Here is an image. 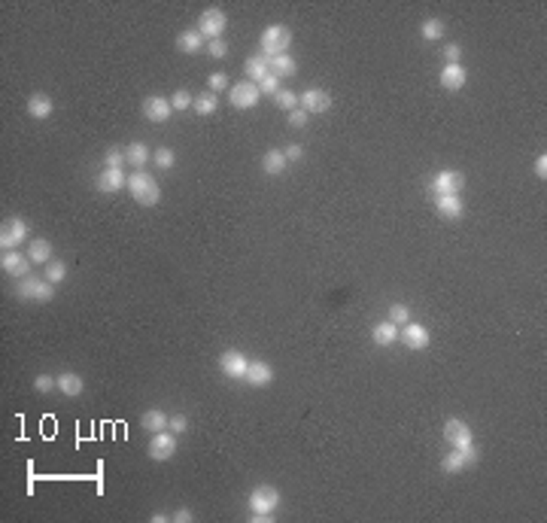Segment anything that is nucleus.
Masks as SVG:
<instances>
[{
	"instance_id": "obj_4",
	"label": "nucleus",
	"mask_w": 547,
	"mask_h": 523,
	"mask_svg": "<svg viewBox=\"0 0 547 523\" xmlns=\"http://www.w3.org/2000/svg\"><path fill=\"white\" fill-rule=\"evenodd\" d=\"M27 235H31V229H27L25 219H19V216L3 219V225H0V250L3 253L16 250V246H22L27 240Z\"/></svg>"
},
{
	"instance_id": "obj_37",
	"label": "nucleus",
	"mask_w": 547,
	"mask_h": 523,
	"mask_svg": "<svg viewBox=\"0 0 547 523\" xmlns=\"http://www.w3.org/2000/svg\"><path fill=\"white\" fill-rule=\"evenodd\" d=\"M34 390H37V393L58 390V377H52V374H37V377H34Z\"/></svg>"
},
{
	"instance_id": "obj_18",
	"label": "nucleus",
	"mask_w": 547,
	"mask_h": 523,
	"mask_svg": "<svg viewBox=\"0 0 547 523\" xmlns=\"http://www.w3.org/2000/svg\"><path fill=\"white\" fill-rule=\"evenodd\" d=\"M97 189L101 192H119V189H128V174L122 167H104L97 174Z\"/></svg>"
},
{
	"instance_id": "obj_23",
	"label": "nucleus",
	"mask_w": 547,
	"mask_h": 523,
	"mask_svg": "<svg viewBox=\"0 0 547 523\" xmlns=\"http://www.w3.org/2000/svg\"><path fill=\"white\" fill-rule=\"evenodd\" d=\"M55 113V101L43 91H37V95L27 97V116L31 119H49Z\"/></svg>"
},
{
	"instance_id": "obj_45",
	"label": "nucleus",
	"mask_w": 547,
	"mask_h": 523,
	"mask_svg": "<svg viewBox=\"0 0 547 523\" xmlns=\"http://www.w3.org/2000/svg\"><path fill=\"white\" fill-rule=\"evenodd\" d=\"M228 89V76L226 73H213V76H210V91H213V95H216V91H226Z\"/></svg>"
},
{
	"instance_id": "obj_38",
	"label": "nucleus",
	"mask_w": 547,
	"mask_h": 523,
	"mask_svg": "<svg viewBox=\"0 0 547 523\" xmlns=\"http://www.w3.org/2000/svg\"><path fill=\"white\" fill-rule=\"evenodd\" d=\"M104 165H107V167H122V165H128V159H125V150H122V146H113V150H107V155H104Z\"/></svg>"
},
{
	"instance_id": "obj_11",
	"label": "nucleus",
	"mask_w": 547,
	"mask_h": 523,
	"mask_svg": "<svg viewBox=\"0 0 547 523\" xmlns=\"http://www.w3.org/2000/svg\"><path fill=\"white\" fill-rule=\"evenodd\" d=\"M462 189H465V174H459V171H438L432 176L435 195H459Z\"/></svg>"
},
{
	"instance_id": "obj_40",
	"label": "nucleus",
	"mask_w": 547,
	"mask_h": 523,
	"mask_svg": "<svg viewBox=\"0 0 547 523\" xmlns=\"http://www.w3.org/2000/svg\"><path fill=\"white\" fill-rule=\"evenodd\" d=\"M258 91H262V95L277 97V91H280V80H277V76H274V73H268L262 82H258Z\"/></svg>"
},
{
	"instance_id": "obj_19",
	"label": "nucleus",
	"mask_w": 547,
	"mask_h": 523,
	"mask_svg": "<svg viewBox=\"0 0 547 523\" xmlns=\"http://www.w3.org/2000/svg\"><path fill=\"white\" fill-rule=\"evenodd\" d=\"M438 80H441V86H444V91H459L468 82V70L462 65H444Z\"/></svg>"
},
{
	"instance_id": "obj_15",
	"label": "nucleus",
	"mask_w": 547,
	"mask_h": 523,
	"mask_svg": "<svg viewBox=\"0 0 547 523\" xmlns=\"http://www.w3.org/2000/svg\"><path fill=\"white\" fill-rule=\"evenodd\" d=\"M31 265L34 262L27 256H22L19 250H6L3 256H0V268H3L10 277H19V280H25L27 274H31Z\"/></svg>"
},
{
	"instance_id": "obj_5",
	"label": "nucleus",
	"mask_w": 547,
	"mask_h": 523,
	"mask_svg": "<svg viewBox=\"0 0 547 523\" xmlns=\"http://www.w3.org/2000/svg\"><path fill=\"white\" fill-rule=\"evenodd\" d=\"M226 27H228V16H226L222 10L210 6V10L201 12V19H198V34H201L204 40H219L222 34H226Z\"/></svg>"
},
{
	"instance_id": "obj_25",
	"label": "nucleus",
	"mask_w": 547,
	"mask_h": 523,
	"mask_svg": "<svg viewBox=\"0 0 547 523\" xmlns=\"http://www.w3.org/2000/svg\"><path fill=\"white\" fill-rule=\"evenodd\" d=\"M125 159H128V165H131V167L143 171V167L152 161V152H149V146H146V143H140V140H134V143L125 146Z\"/></svg>"
},
{
	"instance_id": "obj_44",
	"label": "nucleus",
	"mask_w": 547,
	"mask_h": 523,
	"mask_svg": "<svg viewBox=\"0 0 547 523\" xmlns=\"http://www.w3.org/2000/svg\"><path fill=\"white\" fill-rule=\"evenodd\" d=\"M444 58H447V65H459L462 46H459V43H447V46H444Z\"/></svg>"
},
{
	"instance_id": "obj_1",
	"label": "nucleus",
	"mask_w": 547,
	"mask_h": 523,
	"mask_svg": "<svg viewBox=\"0 0 547 523\" xmlns=\"http://www.w3.org/2000/svg\"><path fill=\"white\" fill-rule=\"evenodd\" d=\"M128 192H131V198H134L140 207H156V204L161 201L158 180L152 174H146V171H134L128 176Z\"/></svg>"
},
{
	"instance_id": "obj_7",
	"label": "nucleus",
	"mask_w": 547,
	"mask_h": 523,
	"mask_svg": "<svg viewBox=\"0 0 547 523\" xmlns=\"http://www.w3.org/2000/svg\"><path fill=\"white\" fill-rule=\"evenodd\" d=\"M298 107L307 113V116H319V113H328L332 110V95L326 89H304L298 95Z\"/></svg>"
},
{
	"instance_id": "obj_8",
	"label": "nucleus",
	"mask_w": 547,
	"mask_h": 523,
	"mask_svg": "<svg viewBox=\"0 0 547 523\" xmlns=\"http://www.w3.org/2000/svg\"><path fill=\"white\" fill-rule=\"evenodd\" d=\"M258 101H262V91H258V86L250 80L237 82V86H231V91H228V104L234 110H252Z\"/></svg>"
},
{
	"instance_id": "obj_39",
	"label": "nucleus",
	"mask_w": 547,
	"mask_h": 523,
	"mask_svg": "<svg viewBox=\"0 0 547 523\" xmlns=\"http://www.w3.org/2000/svg\"><path fill=\"white\" fill-rule=\"evenodd\" d=\"M389 323H396V326H404V323H411V307H408V305H392V307H389Z\"/></svg>"
},
{
	"instance_id": "obj_13",
	"label": "nucleus",
	"mask_w": 547,
	"mask_h": 523,
	"mask_svg": "<svg viewBox=\"0 0 547 523\" xmlns=\"http://www.w3.org/2000/svg\"><path fill=\"white\" fill-rule=\"evenodd\" d=\"M478 463V448H468V450H450V454H444L441 459V469L447 472V475H459L462 469H468V465Z\"/></svg>"
},
{
	"instance_id": "obj_12",
	"label": "nucleus",
	"mask_w": 547,
	"mask_h": 523,
	"mask_svg": "<svg viewBox=\"0 0 547 523\" xmlns=\"http://www.w3.org/2000/svg\"><path fill=\"white\" fill-rule=\"evenodd\" d=\"M444 438L453 444L456 450H468V448H474V435H472V429H468V423L456 420V417H450V420L444 423Z\"/></svg>"
},
{
	"instance_id": "obj_3",
	"label": "nucleus",
	"mask_w": 547,
	"mask_h": 523,
	"mask_svg": "<svg viewBox=\"0 0 547 523\" xmlns=\"http://www.w3.org/2000/svg\"><path fill=\"white\" fill-rule=\"evenodd\" d=\"M280 508V490L271 484H258L250 493V514H277Z\"/></svg>"
},
{
	"instance_id": "obj_49",
	"label": "nucleus",
	"mask_w": 547,
	"mask_h": 523,
	"mask_svg": "<svg viewBox=\"0 0 547 523\" xmlns=\"http://www.w3.org/2000/svg\"><path fill=\"white\" fill-rule=\"evenodd\" d=\"M250 520H252V523H271L274 514H250Z\"/></svg>"
},
{
	"instance_id": "obj_22",
	"label": "nucleus",
	"mask_w": 547,
	"mask_h": 523,
	"mask_svg": "<svg viewBox=\"0 0 547 523\" xmlns=\"http://www.w3.org/2000/svg\"><path fill=\"white\" fill-rule=\"evenodd\" d=\"M398 335H402V329H398L396 323H389V320L377 323V326L371 329V341H374L377 347H392V344L398 341Z\"/></svg>"
},
{
	"instance_id": "obj_21",
	"label": "nucleus",
	"mask_w": 547,
	"mask_h": 523,
	"mask_svg": "<svg viewBox=\"0 0 547 523\" xmlns=\"http://www.w3.org/2000/svg\"><path fill=\"white\" fill-rule=\"evenodd\" d=\"M435 210L444 219H459L465 204H462V195H435Z\"/></svg>"
},
{
	"instance_id": "obj_31",
	"label": "nucleus",
	"mask_w": 547,
	"mask_h": 523,
	"mask_svg": "<svg viewBox=\"0 0 547 523\" xmlns=\"http://www.w3.org/2000/svg\"><path fill=\"white\" fill-rule=\"evenodd\" d=\"M420 34H423V40H429V43H438V40H444V34H447V22L444 19H426L423 27H420Z\"/></svg>"
},
{
	"instance_id": "obj_46",
	"label": "nucleus",
	"mask_w": 547,
	"mask_h": 523,
	"mask_svg": "<svg viewBox=\"0 0 547 523\" xmlns=\"http://www.w3.org/2000/svg\"><path fill=\"white\" fill-rule=\"evenodd\" d=\"M283 155H286V161L292 165V161H301V159H304V150H301V143H289V146L283 150Z\"/></svg>"
},
{
	"instance_id": "obj_6",
	"label": "nucleus",
	"mask_w": 547,
	"mask_h": 523,
	"mask_svg": "<svg viewBox=\"0 0 547 523\" xmlns=\"http://www.w3.org/2000/svg\"><path fill=\"white\" fill-rule=\"evenodd\" d=\"M55 283H49V280H22V283L16 286V292H19V299H25V301H40V305H46V301H52L55 299Z\"/></svg>"
},
{
	"instance_id": "obj_41",
	"label": "nucleus",
	"mask_w": 547,
	"mask_h": 523,
	"mask_svg": "<svg viewBox=\"0 0 547 523\" xmlns=\"http://www.w3.org/2000/svg\"><path fill=\"white\" fill-rule=\"evenodd\" d=\"M167 429H171V432H177V435L189 432V417L186 414H173L171 420H167Z\"/></svg>"
},
{
	"instance_id": "obj_32",
	"label": "nucleus",
	"mask_w": 547,
	"mask_h": 523,
	"mask_svg": "<svg viewBox=\"0 0 547 523\" xmlns=\"http://www.w3.org/2000/svg\"><path fill=\"white\" fill-rule=\"evenodd\" d=\"M192 107H195V113H198V116H213L216 107H219V97H216L213 91H204V95L195 97Z\"/></svg>"
},
{
	"instance_id": "obj_29",
	"label": "nucleus",
	"mask_w": 547,
	"mask_h": 523,
	"mask_svg": "<svg viewBox=\"0 0 547 523\" xmlns=\"http://www.w3.org/2000/svg\"><path fill=\"white\" fill-rule=\"evenodd\" d=\"M27 259H31L34 265H49V262H52V244L43 237H34L31 246H27Z\"/></svg>"
},
{
	"instance_id": "obj_16",
	"label": "nucleus",
	"mask_w": 547,
	"mask_h": 523,
	"mask_svg": "<svg viewBox=\"0 0 547 523\" xmlns=\"http://www.w3.org/2000/svg\"><path fill=\"white\" fill-rule=\"evenodd\" d=\"M398 341H402L404 347H411V350H426L432 344V335H429V329L420 326V323H404Z\"/></svg>"
},
{
	"instance_id": "obj_2",
	"label": "nucleus",
	"mask_w": 547,
	"mask_h": 523,
	"mask_svg": "<svg viewBox=\"0 0 547 523\" xmlns=\"http://www.w3.org/2000/svg\"><path fill=\"white\" fill-rule=\"evenodd\" d=\"M262 55H268V58H277V55H286L292 46V31L286 25H268L262 31Z\"/></svg>"
},
{
	"instance_id": "obj_24",
	"label": "nucleus",
	"mask_w": 547,
	"mask_h": 523,
	"mask_svg": "<svg viewBox=\"0 0 547 523\" xmlns=\"http://www.w3.org/2000/svg\"><path fill=\"white\" fill-rule=\"evenodd\" d=\"M82 390H86V380H82L76 371H61L58 374V393L61 395L76 399V395H82Z\"/></svg>"
},
{
	"instance_id": "obj_17",
	"label": "nucleus",
	"mask_w": 547,
	"mask_h": 523,
	"mask_svg": "<svg viewBox=\"0 0 547 523\" xmlns=\"http://www.w3.org/2000/svg\"><path fill=\"white\" fill-rule=\"evenodd\" d=\"M243 384L256 386V390H262V386L274 384V369L265 359H250V369H247V377H243Z\"/></svg>"
},
{
	"instance_id": "obj_47",
	"label": "nucleus",
	"mask_w": 547,
	"mask_h": 523,
	"mask_svg": "<svg viewBox=\"0 0 547 523\" xmlns=\"http://www.w3.org/2000/svg\"><path fill=\"white\" fill-rule=\"evenodd\" d=\"M532 171H535L538 180H547V155H544V152L535 159V167H532Z\"/></svg>"
},
{
	"instance_id": "obj_42",
	"label": "nucleus",
	"mask_w": 547,
	"mask_h": 523,
	"mask_svg": "<svg viewBox=\"0 0 547 523\" xmlns=\"http://www.w3.org/2000/svg\"><path fill=\"white\" fill-rule=\"evenodd\" d=\"M207 52H210V58H226V55H228V43H226V40H210V43H207Z\"/></svg>"
},
{
	"instance_id": "obj_20",
	"label": "nucleus",
	"mask_w": 547,
	"mask_h": 523,
	"mask_svg": "<svg viewBox=\"0 0 547 523\" xmlns=\"http://www.w3.org/2000/svg\"><path fill=\"white\" fill-rule=\"evenodd\" d=\"M243 70H247L250 82H256V86H258V82H262L265 76L271 73V58H268V55H262V52H258V55H250V58L243 61Z\"/></svg>"
},
{
	"instance_id": "obj_48",
	"label": "nucleus",
	"mask_w": 547,
	"mask_h": 523,
	"mask_svg": "<svg viewBox=\"0 0 547 523\" xmlns=\"http://www.w3.org/2000/svg\"><path fill=\"white\" fill-rule=\"evenodd\" d=\"M173 523H192L195 520V514L192 511H189V508H180V511L177 514H173V518H171Z\"/></svg>"
},
{
	"instance_id": "obj_14",
	"label": "nucleus",
	"mask_w": 547,
	"mask_h": 523,
	"mask_svg": "<svg viewBox=\"0 0 547 523\" xmlns=\"http://www.w3.org/2000/svg\"><path fill=\"white\" fill-rule=\"evenodd\" d=\"M143 119H149V122H156V125H161V122H167V119L173 116V107H171V101L167 97H161V95H149V97H143Z\"/></svg>"
},
{
	"instance_id": "obj_9",
	"label": "nucleus",
	"mask_w": 547,
	"mask_h": 523,
	"mask_svg": "<svg viewBox=\"0 0 547 523\" xmlns=\"http://www.w3.org/2000/svg\"><path fill=\"white\" fill-rule=\"evenodd\" d=\"M247 369H250V356L241 350H226L219 356V371L226 374L228 380H243L247 377Z\"/></svg>"
},
{
	"instance_id": "obj_33",
	"label": "nucleus",
	"mask_w": 547,
	"mask_h": 523,
	"mask_svg": "<svg viewBox=\"0 0 547 523\" xmlns=\"http://www.w3.org/2000/svg\"><path fill=\"white\" fill-rule=\"evenodd\" d=\"M152 165H156L158 171H171V167L177 165V152H173L171 146H161V150L152 152Z\"/></svg>"
},
{
	"instance_id": "obj_10",
	"label": "nucleus",
	"mask_w": 547,
	"mask_h": 523,
	"mask_svg": "<svg viewBox=\"0 0 547 523\" xmlns=\"http://www.w3.org/2000/svg\"><path fill=\"white\" fill-rule=\"evenodd\" d=\"M146 454L156 459V463H167L171 456H177V435L167 432V429H165V432H152Z\"/></svg>"
},
{
	"instance_id": "obj_34",
	"label": "nucleus",
	"mask_w": 547,
	"mask_h": 523,
	"mask_svg": "<svg viewBox=\"0 0 547 523\" xmlns=\"http://www.w3.org/2000/svg\"><path fill=\"white\" fill-rule=\"evenodd\" d=\"M64 277H67V265H64V262H61V259L49 262V265H46V280H49V283L58 286V283H64Z\"/></svg>"
},
{
	"instance_id": "obj_30",
	"label": "nucleus",
	"mask_w": 547,
	"mask_h": 523,
	"mask_svg": "<svg viewBox=\"0 0 547 523\" xmlns=\"http://www.w3.org/2000/svg\"><path fill=\"white\" fill-rule=\"evenodd\" d=\"M298 70V61L292 58L289 52L286 55H277V58H271V73L277 76V80H286V76H295Z\"/></svg>"
},
{
	"instance_id": "obj_27",
	"label": "nucleus",
	"mask_w": 547,
	"mask_h": 523,
	"mask_svg": "<svg viewBox=\"0 0 547 523\" xmlns=\"http://www.w3.org/2000/svg\"><path fill=\"white\" fill-rule=\"evenodd\" d=\"M289 167V161H286V155H283V150H268L262 155V171L268 174V176H280Z\"/></svg>"
},
{
	"instance_id": "obj_43",
	"label": "nucleus",
	"mask_w": 547,
	"mask_h": 523,
	"mask_svg": "<svg viewBox=\"0 0 547 523\" xmlns=\"http://www.w3.org/2000/svg\"><path fill=\"white\" fill-rule=\"evenodd\" d=\"M307 122H311V116H307V113L301 110V107H295V110L289 113V125H292V128H304Z\"/></svg>"
},
{
	"instance_id": "obj_36",
	"label": "nucleus",
	"mask_w": 547,
	"mask_h": 523,
	"mask_svg": "<svg viewBox=\"0 0 547 523\" xmlns=\"http://www.w3.org/2000/svg\"><path fill=\"white\" fill-rule=\"evenodd\" d=\"M192 104H195V97H192V95H189V91H186V89H177V91H173V97H171V107H173V110H177V113H182V110H189V107H192Z\"/></svg>"
},
{
	"instance_id": "obj_35",
	"label": "nucleus",
	"mask_w": 547,
	"mask_h": 523,
	"mask_svg": "<svg viewBox=\"0 0 547 523\" xmlns=\"http://www.w3.org/2000/svg\"><path fill=\"white\" fill-rule=\"evenodd\" d=\"M274 101H277V107L280 110H286V113H292L298 107V91H289V89H280L277 91V97H274Z\"/></svg>"
},
{
	"instance_id": "obj_28",
	"label": "nucleus",
	"mask_w": 547,
	"mask_h": 523,
	"mask_svg": "<svg viewBox=\"0 0 547 523\" xmlns=\"http://www.w3.org/2000/svg\"><path fill=\"white\" fill-rule=\"evenodd\" d=\"M167 417L165 411H158V408H149L143 417H140V426H143V432H165L167 429Z\"/></svg>"
},
{
	"instance_id": "obj_26",
	"label": "nucleus",
	"mask_w": 547,
	"mask_h": 523,
	"mask_svg": "<svg viewBox=\"0 0 547 523\" xmlns=\"http://www.w3.org/2000/svg\"><path fill=\"white\" fill-rule=\"evenodd\" d=\"M177 49L182 55H198L201 49H204V37L198 34V27H189V31H182L177 37Z\"/></svg>"
}]
</instances>
